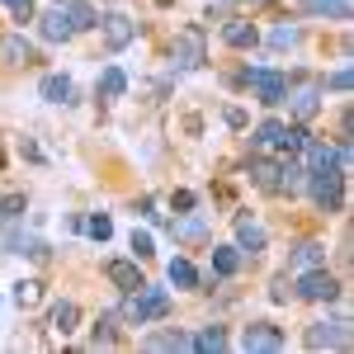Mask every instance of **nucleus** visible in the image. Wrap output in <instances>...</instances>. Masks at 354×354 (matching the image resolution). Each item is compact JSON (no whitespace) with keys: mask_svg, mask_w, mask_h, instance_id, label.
Wrapping results in <instances>:
<instances>
[{"mask_svg":"<svg viewBox=\"0 0 354 354\" xmlns=\"http://www.w3.org/2000/svg\"><path fill=\"white\" fill-rule=\"evenodd\" d=\"M345 175L340 165H326V170H307V189L317 198L322 213H345Z\"/></svg>","mask_w":354,"mask_h":354,"instance_id":"f257e3e1","label":"nucleus"},{"mask_svg":"<svg viewBox=\"0 0 354 354\" xmlns=\"http://www.w3.org/2000/svg\"><path fill=\"white\" fill-rule=\"evenodd\" d=\"M165 312H170V293L165 288H151V283H142L137 293H128V307H123V317L133 326H147V322H156Z\"/></svg>","mask_w":354,"mask_h":354,"instance_id":"f03ea898","label":"nucleus"},{"mask_svg":"<svg viewBox=\"0 0 354 354\" xmlns=\"http://www.w3.org/2000/svg\"><path fill=\"white\" fill-rule=\"evenodd\" d=\"M170 57H175V66L180 71H198L203 62H208V43H203V28L189 24L175 33V43H170Z\"/></svg>","mask_w":354,"mask_h":354,"instance_id":"7ed1b4c3","label":"nucleus"},{"mask_svg":"<svg viewBox=\"0 0 354 354\" xmlns=\"http://www.w3.org/2000/svg\"><path fill=\"white\" fill-rule=\"evenodd\" d=\"M350 322L345 317H335V322H312L307 326V350H345L350 345Z\"/></svg>","mask_w":354,"mask_h":354,"instance_id":"20e7f679","label":"nucleus"},{"mask_svg":"<svg viewBox=\"0 0 354 354\" xmlns=\"http://www.w3.org/2000/svg\"><path fill=\"white\" fill-rule=\"evenodd\" d=\"M241 81L255 85V100H260V104H279L283 90H288V76H283V71H270V66H250Z\"/></svg>","mask_w":354,"mask_h":354,"instance_id":"39448f33","label":"nucleus"},{"mask_svg":"<svg viewBox=\"0 0 354 354\" xmlns=\"http://www.w3.org/2000/svg\"><path fill=\"white\" fill-rule=\"evenodd\" d=\"M283 100H288V113H293L298 123H307L312 113L322 109V81H302V85H288V90H283Z\"/></svg>","mask_w":354,"mask_h":354,"instance_id":"423d86ee","label":"nucleus"},{"mask_svg":"<svg viewBox=\"0 0 354 354\" xmlns=\"http://www.w3.org/2000/svg\"><path fill=\"white\" fill-rule=\"evenodd\" d=\"M298 298H307V302H330V298H340V279H335V274H326V270H302Z\"/></svg>","mask_w":354,"mask_h":354,"instance_id":"0eeeda50","label":"nucleus"},{"mask_svg":"<svg viewBox=\"0 0 354 354\" xmlns=\"http://www.w3.org/2000/svg\"><path fill=\"white\" fill-rule=\"evenodd\" d=\"M241 350H255V354H274L283 350V330L270 326V322H250L241 335Z\"/></svg>","mask_w":354,"mask_h":354,"instance_id":"6e6552de","label":"nucleus"},{"mask_svg":"<svg viewBox=\"0 0 354 354\" xmlns=\"http://www.w3.org/2000/svg\"><path fill=\"white\" fill-rule=\"evenodd\" d=\"M100 28H104V43H109L113 53H118V48H128V43L137 38V24L128 19V15H104Z\"/></svg>","mask_w":354,"mask_h":354,"instance_id":"1a4fd4ad","label":"nucleus"},{"mask_svg":"<svg viewBox=\"0 0 354 354\" xmlns=\"http://www.w3.org/2000/svg\"><path fill=\"white\" fill-rule=\"evenodd\" d=\"M104 274H109V283H118L123 293H137L147 279H142V270H137V260H109L104 265Z\"/></svg>","mask_w":354,"mask_h":354,"instance_id":"9d476101","label":"nucleus"},{"mask_svg":"<svg viewBox=\"0 0 354 354\" xmlns=\"http://www.w3.org/2000/svg\"><path fill=\"white\" fill-rule=\"evenodd\" d=\"M38 33H43L48 43H66L76 28H71V19H66V10H48V15L38 19Z\"/></svg>","mask_w":354,"mask_h":354,"instance_id":"9b49d317","label":"nucleus"},{"mask_svg":"<svg viewBox=\"0 0 354 354\" xmlns=\"http://www.w3.org/2000/svg\"><path fill=\"white\" fill-rule=\"evenodd\" d=\"M302 185H307V165L298 156H283L279 161V194H298Z\"/></svg>","mask_w":354,"mask_h":354,"instance_id":"f8f14e48","label":"nucleus"},{"mask_svg":"<svg viewBox=\"0 0 354 354\" xmlns=\"http://www.w3.org/2000/svg\"><path fill=\"white\" fill-rule=\"evenodd\" d=\"M0 57H5L10 66H28V62H33V43H28L24 33H10V38H0Z\"/></svg>","mask_w":354,"mask_h":354,"instance_id":"ddd939ff","label":"nucleus"},{"mask_svg":"<svg viewBox=\"0 0 354 354\" xmlns=\"http://www.w3.org/2000/svg\"><path fill=\"white\" fill-rule=\"evenodd\" d=\"M302 15H317V19H350V0H302Z\"/></svg>","mask_w":354,"mask_h":354,"instance_id":"4468645a","label":"nucleus"},{"mask_svg":"<svg viewBox=\"0 0 354 354\" xmlns=\"http://www.w3.org/2000/svg\"><path fill=\"white\" fill-rule=\"evenodd\" d=\"M76 326H81V307H76L71 298H62L53 307V330H57V335H71Z\"/></svg>","mask_w":354,"mask_h":354,"instance_id":"2eb2a0df","label":"nucleus"},{"mask_svg":"<svg viewBox=\"0 0 354 354\" xmlns=\"http://www.w3.org/2000/svg\"><path fill=\"white\" fill-rule=\"evenodd\" d=\"M236 250H265V227H255L250 218H236Z\"/></svg>","mask_w":354,"mask_h":354,"instance_id":"dca6fc26","label":"nucleus"},{"mask_svg":"<svg viewBox=\"0 0 354 354\" xmlns=\"http://www.w3.org/2000/svg\"><path fill=\"white\" fill-rule=\"evenodd\" d=\"M236 270H241V250L236 245H213V274L218 279H232Z\"/></svg>","mask_w":354,"mask_h":354,"instance_id":"f3484780","label":"nucleus"},{"mask_svg":"<svg viewBox=\"0 0 354 354\" xmlns=\"http://www.w3.org/2000/svg\"><path fill=\"white\" fill-rule=\"evenodd\" d=\"M38 95H43L48 104H71V81H66V76H43V81H38Z\"/></svg>","mask_w":354,"mask_h":354,"instance_id":"a211bd4d","label":"nucleus"},{"mask_svg":"<svg viewBox=\"0 0 354 354\" xmlns=\"http://www.w3.org/2000/svg\"><path fill=\"white\" fill-rule=\"evenodd\" d=\"M250 185L265 194H279V165L274 161H250Z\"/></svg>","mask_w":354,"mask_h":354,"instance_id":"6ab92c4d","label":"nucleus"},{"mask_svg":"<svg viewBox=\"0 0 354 354\" xmlns=\"http://www.w3.org/2000/svg\"><path fill=\"white\" fill-rule=\"evenodd\" d=\"M66 19H71V28H76V33L100 24V15H95V5H90V0H66Z\"/></svg>","mask_w":354,"mask_h":354,"instance_id":"aec40b11","label":"nucleus"},{"mask_svg":"<svg viewBox=\"0 0 354 354\" xmlns=\"http://www.w3.org/2000/svg\"><path fill=\"white\" fill-rule=\"evenodd\" d=\"M222 38H227V48H255L260 43V33L245 24V19H232V24L222 28Z\"/></svg>","mask_w":354,"mask_h":354,"instance_id":"412c9836","label":"nucleus"},{"mask_svg":"<svg viewBox=\"0 0 354 354\" xmlns=\"http://www.w3.org/2000/svg\"><path fill=\"white\" fill-rule=\"evenodd\" d=\"M322 260H326V245L322 241H312V236L298 241V250H293V265H298V270H317Z\"/></svg>","mask_w":354,"mask_h":354,"instance_id":"4be33fe9","label":"nucleus"},{"mask_svg":"<svg viewBox=\"0 0 354 354\" xmlns=\"http://www.w3.org/2000/svg\"><path fill=\"white\" fill-rule=\"evenodd\" d=\"M147 350H194V340L180 330H156V335H147Z\"/></svg>","mask_w":354,"mask_h":354,"instance_id":"5701e85b","label":"nucleus"},{"mask_svg":"<svg viewBox=\"0 0 354 354\" xmlns=\"http://www.w3.org/2000/svg\"><path fill=\"white\" fill-rule=\"evenodd\" d=\"M283 128H288V123H279V118H265V123L255 128V137H250V142H255V147H279V142H283Z\"/></svg>","mask_w":354,"mask_h":354,"instance_id":"b1692460","label":"nucleus"},{"mask_svg":"<svg viewBox=\"0 0 354 354\" xmlns=\"http://www.w3.org/2000/svg\"><path fill=\"white\" fill-rule=\"evenodd\" d=\"M71 227H81V232H90L95 241H109V236H113V222L104 218V213H95V218H76Z\"/></svg>","mask_w":354,"mask_h":354,"instance_id":"393cba45","label":"nucleus"},{"mask_svg":"<svg viewBox=\"0 0 354 354\" xmlns=\"http://www.w3.org/2000/svg\"><path fill=\"white\" fill-rule=\"evenodd\" d=\"M123 90H128V76H123L118 66H109V71L100 76V95H104V100H118Z\"/></svg>","mask_w":354,"mask_h":354,"instance_id":"a878e982","label":"nucleus"},{"mask_svg":"<svg viewBox=\"0 0 354 354\" xmlns=\"http://www.w3.org/2000/svg\"><path fill=\"white\" fill-rule=\"evenodd\" d=\"M170 232H175V236H180V241H203V232H208V227H203V218H180L175 222V227H170Z\"/></svg>","mask_w":354,"mask_h":354,"instance_id":"bb28decb","label":"nucleus"},{"mask_svg":"<svg viewBox=\"0 0 354 354\" xmlns=\"http://www.w3.org/2000/svg\"><path fill=\"white\" fill-rule=\"evenodd\" d=\"M10 245H15L19 255H33V260H43V255H48V245L38 241V236H24V232H10Z\"/></svg>","mask_w":354,"mask_h":354,"instance_id":"cd10ccee","label":"nucleus"},{"mask_svg":"<svg viewBox=\"0 0 354 354\" xmlns=\"http://www.w3.org/2000/svg\"><path fill=\"white\" fill-rule=\"evenodd\" d=\"M170 283L175 288H194L198 283V270H194L189 260H170Z\"/></svg>","mask_w":354,"mask_h":354,"instance_id":"c85d7f7f","label":"nucleus"},{"mask_svg":"<svg viewBox=\"0 0 354 354\" xmlns=\"http://www.w3.org/2000/svg\"><path fill=\"white\" fill-rule=\"evenodd\" d=\"M24 194H0V222H15V218H24Z\"/></svg>","mask_w":354,"mask_h":354,"instance_id":"c756f323","label":"nucleus"},{"mask_svg":"<svg viewBox=\"0 0 354 354\" xmlns=\"http://www.w3.org/2000/svg\"><path fill=\"white\" fill-rule=\"evenodd\" d=\"M194 350H227V330H222V326H208L203 335H194Z\"/></svg>","mask_w":354,"mask_h":354,"instance_id":"7c9ffc66","label":"nucleus"},{"mask_svg":"<svg viewBox=\"0 0 354 354\" xmlns=\"http://www.w3.org/2000/svg\"><path fill=\"white\" fill-rule=\"evenodd\" d=\"M279 147H283L288 156H298L302 147H307V128H302V123H293V128H283V142H279Z\"/></svg>","mask_w":354,"mask_h":354,"instance_id":"2f4dec72","label":"nucleus"},{"mask_svg":"<svg viewBox=\"0 0 354 354\" xmlns=\"http://www.w3.org/2000/svg\"><path fill=\"white\" fill-rule=\"evenodd\" d=\"M95 345H118V317H100L95 322Z\"/></svg>","mask_w":354,"mask_h":354,"instance_id":"473e14b6","label":"nucleus"},{"mask_svg":"<svg viewBox=\"0 0 354 354\" xmlns=\"http://www.w3.org/2000/svg\"><path fill=\"white\" fill-rule=\"evenodd\" d=\"M38 298H43V283H33V279H28V283H15V302H19V307H33Z\"/></svg>","mask_w":354,"mask_h":354,"instance_id":"72a5a7b5","label":"nucleus"},{"mask_svg":"<svg viewBox=\"0 0 354 354\" xmlns=\"http://www.w3.org/2000/svg\"><path fill=\"white\" fill-rule=\"evenodd\" d=\"M293 43H298V28H293V24H279L270 33V48H279V53H283V48H293Z\"/></svg>","mask_w":354,"mask_h":354,"instance_id":"f704fd0d","label":"nucleus"},{"mask_svg":"<svg viewBox=\"0 0 354 354\" xmlns=\"http://www.w3.org/2000/svg\"><path fill=\"white\" fill-rule=\"evenodd\" d=\"M5 10L15 15V24H33V0H5Z\"/></svg>","mask_w":354,"mask_h":354,"instance_id":"c9c22d12","label":"nucleus"},{"mask_svg":"<svg viewBox=\"0 0 354 354\" xmlns=\"http://www.w3.org/2000/svg\"><path fill=\"white\" fill-rule=\"evenodd\" d=\"M133 255H137V260L151 255V236H147V232H133Z\"/></svg>","mask_w":354,"mask_h":354,"instance_id":"e433bc0d","label":"nucleus"},{"mask_svg":"<svg viewBox=\"0 0 354 354\" xmlns=\"http://www.w3.org/2000/svg\"><path fill=\"white\" fill-rule=\"evenodd\" d=\"M330 90H335V95H350V66H340V71L330 76Z\"/></svg>","mask_w":354,"mask_h":354,"instance_id":"4c0bfd02","label":"nucleus"},{"mask_svg":"<svg viewBox=\"0 0 354 354\" xmlns=\"http://www.w3.org/2000/svg\"><path fill=\"white\" fill-rule=\"evenodd\" d=\"M288 293H293V288H288V279H274L270 298H274V302H288Z\"/></svg>","mask_w":354,"mask_h":354,"instance_id":"58836bf2","label":"nucleus"},{"mask_svg":"<svg viewBox=\"0 0 354 354\" xmlns=\"http://www.w3.org/2000/svg\"><path fill=\"white\" fill-rule=\"evenodd\" d=\"M222 118H227V128H245V113L241 109H227Z\"/></svg>","mask_w":354,"mask_h":354,"instance_id":"ea45409f","label":"nucleus"},{"mask_svg":"<svg viewBox=\"0 0 354 354\" xmlns=\"http://www.w3.org/2000/svg\"><path fill=\"white\" fill-rule=\"evenodd\" d=\"M156 5H175V0H156Z\"/></svg>","mask_w":354,"mask_h":354,"instance_id":"a19ab883","label":"nucleus"},{"mask_svg":"<svg viewBox=\"0 0 354 354\" xmlns=\"http://www.w3.org/2000/svg\"><path fill=\"white\" fill-rule=\"evenodd\" d=\"M0 165H5V151H0Z\"/></svg>","mask_w":354,"mask_h":354,"instance_id":"79ce46f5","label":"nucleus"}]
</instances>
